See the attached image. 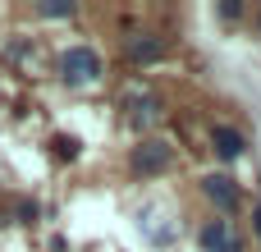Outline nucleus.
Wrapping results in <instances>:
<instances>
[{
	"instance_id": "11",
	"label": "nucleus",
	"mask_w": 261,
	"mask_h": 252,
	"mask_svg": "<svg viewBox=\"0 0 261 252\" xmlns=\"http://www.w3.org/2000/svg\"><path fill=\"white\" fill-rule=\"evenodd\" d=\"M252 230H257V239H261V202H257V211H252Z\"/></svg>"
},
{
	"instance_id": "9",
	"label": "nucleus",
	"mask_w": 261,
	"mask_h": 252,
	"mask_svg": "<svg viewBox=\"0 0 261 252\" xmlns=\"http://www.w3.org/2000/svg\"><path fill=\"white\" fill-rule=\"evenodd\" d=\"M37 14H41V18H69L73 5H37Z\"/></svg>"
},
{
	"instance_id": "3",
	"label": "nucleus",
	"mask_w": 261,
	"mask_h": 252,
	"mask_svg": "<svg viewBox=\"0 0 261 252\" xmlns=\"http://www.w3.org/2000/svg\"><path fill=\"white\" fill-rule=\"evenodd\" d=\"M197 243H202V252H243V243H239L229 220H206L197 230Z\"/></svg>"
},
{
	"instance_id": "12",
	"label": "nucleus",
	"mask_w": 261,
	"mask_h": 252,
	"mask_svg": "<svg viewBox=\"0 0 261 252\" xmlns=\"http://www.w3.org/2000/svg\"><path fill=\"white\" fill-rule=\"evenodd\" d=\"M257 23H261V18H257Z\"/></svg>"
},
{
	"instance_id": "6",
	"label": "nucleus",
	"mask_w": 261,
	"mask_h": 252,
	"mask_svg": "<svg viewBox=\"0 0 261 252\" xmlns=\"http://www.w3.org/2000/svg\"><path fill=\"white\" fill-rule=\"evenodd\" d=\"M202 193H206V202H216L220 211H234V207H239V184H234L229 174H206V179H202Z\"/></svg>"
},
{
	"instance_id": "8",
	"label": "nucleus",
	"mask_w": 261,
	"mask_h": 252,
	"mask_svg": "<svg viewBox=\"0 0 261 252\" xmlns=\"http://www.w3.org/2000/svg\"><path fill=\"white\" fill-rule=\"evenodd\" d=\"M50 147H55V156H60V161H73V156H78V138H69V133H55V138H50Z\"/></svg>"
},
{
	"instance_id": "2",
	"label": "nucleus",
	"mask_w": 261,
	"mask_h": 252,
	"mask_svg": "<svg viewBox=\"0 0 261 252\" xmlns=\"http://www.w3.org/2000/svg\"><path fill=\"white\" fill-rule=\"evenodd\" d=\"M170 161H174V152H170V142H161V138H147V142H138L133 147V174H142V179H156V174H165L170 170Z\"/></svg>"
},
{
	"instance_id": "5",
	"label": "nucleus",
	"mask_w": 261,
	"mask_h": 252,
	"mask_svg": "<svg viewBox=\"0 0 261 252\" xmlns=\"http://www.w3.org/2000/svg\"><path fill=\"white\" fill-rule=\"evenodd\" d=\"M211 147H216L220 161H239V156L248 152V138H243L234 124H216V129H211Z\"/></svg>"
},
{
	"instance_id": "10",
	"label": "nucleus",
	"mask_w": 261,
	"mask_h": 252,
	"mask_svg": "<svg viewBox=\"0 0 261 252\" xmlns=\"http://www.w3.org/2000/svg\"><path fill=\"white\" fill-rule=\"evenodd\" d=\"M220 18H243V5H239V0H225V5H220Z\"/></svg>"
},
{
	"instance_id": "4",
	"label": "nucleus",
	"mask_w": 261,
	"mask_h": 252,
	"mask_svg": "<svg viewBox=\"0 0 261 252\" xmlns=\"http://www.w3.org/2000/svg\"><path fill=\"white\" fill-rule=\"evenodd\" d=\"M124 55H128L133 64H156V60L165 55V41H161L156 32H133V37L124 41Z\"/></svg>"
},
{
	"instance_id": "1",
	"label": "nucleus",
	"mask_w": 261,
	"mask_h": 252,
	"mask_svg": "<svg viewBox=\"0 0 261 252\" xmlns=\"http://www.w3.org/2000/svg\"><path fill=\"white\" fill-rule=\"evenodd\" d=\"M101 73H106V64H101V55H96L92 46H69V51L60 55V78H64L69 87H92Z\"/></svg>"
},
{
	"instance_id": "7",
	"label": "nucleus",
	"mask_w": 261,
	"mask_h": 252,
	"mask_svg": "<svg viewBox=\"0 0 261 252\" xmlns=\"http://www.w3.org/2000/svg\"><path fill=\"white\" fill-rule=\"evenodd\" d=\"M128 119H133L138 129L156 124V119H161V101H156V96H128Z\"/></svg>"
}]
</instances>
